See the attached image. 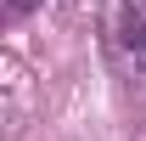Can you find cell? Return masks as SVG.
Listing matches in <instances>:
<instances>
[{"label":"cell","mask_w":146,"mask_h":141,"mask_svg":"<svg viewBox=\"0 0 146 141\" xmlns=\"http://www.w3.org/2000/svg\"><path fill=\"white\" fill-rule=\"evenodd\" d=\"M107 51L124 73H146V0H107Z\"/></svg>","instance_id":"6da1fadb"},{"label":"cell","mask_w":146,"mask_h":141,"mask_svg":"<svg viewBox=\"0 0 146 141\" xmlns=\"http://www.w3.org/2000/svg\"><path fill=\"white\" fill-rule=\"evenodd\" d=\"M34 6H45V0H6V17H23V11H34Z\"/></svg>","instance_id":"7a4b0ae2"}]
</instances>
